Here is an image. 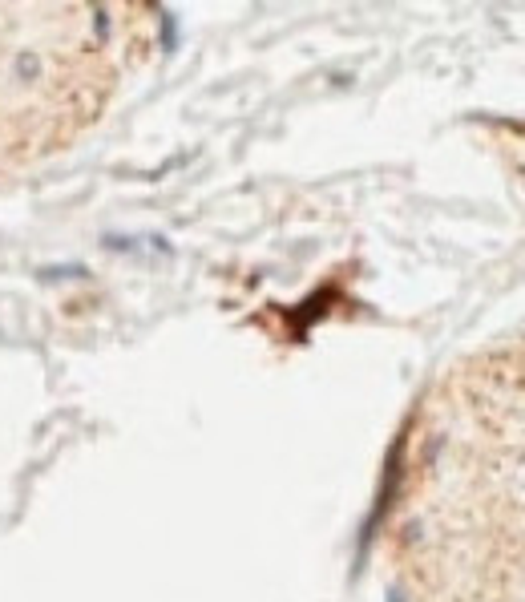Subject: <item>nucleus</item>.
I'll use <instances>...</instances> for the list:
<instances>
[{
  "label": "nucleus",
  "mask_w": 525,
  "mask_h": 602,
  "mask_svg": "<svg viewBox=\"0 0 525 602\" xmlns=\"http://www.w3.org/2000/svg\"><path fill=\"white\" fill-rule=\"evenodd\" d=\"M392 602H525V336L445 368L380 510Z\"/></svg>",
  "instance_id": "obj_1"
},
{
  "label": "nucleus",
  "mask_w": 525,
  "mask_h": 602,
  "mask_svg": "<svg viewBox=\"0 0 525 602\" xmlns=\"http://www.w3.org/2000/svg\"><path fill=\"white\" fill-rule=\"evenodd\" d=\"M154 33L150 5L0 0V190L105 118Z\"/></svg>",
  "instance_id": "obj_2"
}]
</instances>
